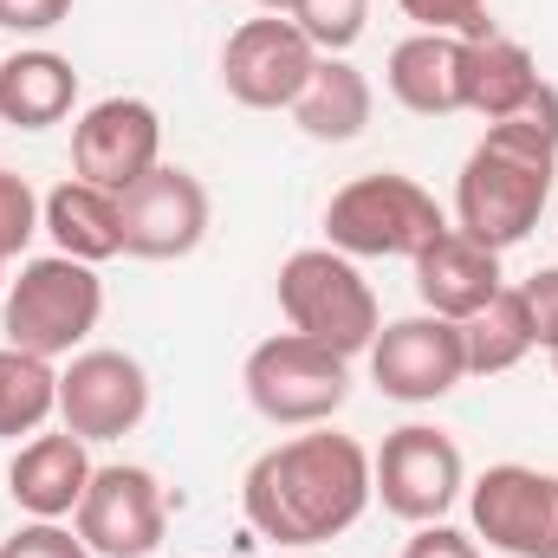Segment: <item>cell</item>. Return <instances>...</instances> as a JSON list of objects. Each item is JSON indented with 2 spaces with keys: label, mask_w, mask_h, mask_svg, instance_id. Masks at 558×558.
<instances>
[{
  "label": "cell",
  "mask_w": 558,
  "mask_h": 558,
  "mask_svg": "<svg viewBox=\"0 0 558 558\" xmlns=\"http://www.w3.org/2000/svg\"><path fill=\"white\" fill-rule=\"evenodd\" d=\"M39 228L52 234V247L59 254H72V260H85V267H98V260H111V254H124V228H118V195L111 189H98V182H59L46 202H39Z\"/></svg>",
  "instance_id": "21"
},
{
  "label": "cell",
  "mask_w": 558,
  "mask_h": 558,
  "mask_svg": "<svg viewBox=\"0 0 558 558\" xmlns=\"http://www.w3.org/2000/svg\"><path fill=\"white\" fill-rule=\"evenodd\" d=\"M312 65H318V46L286 13L234 26L228 46H221V85L247 111H292V98L305 92Z\"/></svg>",
  "instance_id": "11"
},
{
  "label": "cell",
  "mask_w": 558,
  "mask_h": 558,
  "mask_svg": "<svg viewBox=\"0 0 558 558\" xmlns=\"http://www.w3.org/2000/svg\"><path fill=\"white\" fill-rule=\"evenodd\" d=\"M318 52H344V46H357L364 39V20H371V0H292V13H286Z\"/></svg>",
  "instance_id": "24"
},
{
  "label": "cell",
  "mask_w": 558,
  "mask_h": 558,
  "mask_svg": "<svg viewBox=\"0 0 558 558\" xmlns=\"http://www.w3.org/2000/svg\"><path fill=\"white\" fill-rule=\"evenodd\" d=\"M553 371H558V351H553Z\"/></svg>",
  "instance_id": "32"
},
{
  "label": "cell",
  "mask_w": 558,
  "mask_h": 558,
  "mask_svg": "<svg viewBox=\"0 0 558 558\" xmlns=\"http://www.w3.org/2000/svg\"><path fill=\"white\" fill-rule=\"evenodd\" d=\"M162 162V118L143 98H105L72 124V169L78 182H98L124 195Z\"/></svg>",
  "instance_id": "14"
},
{
  "label": "cell",
  "mask_w": 558,
  "mask_h": 558,
  "mask_svg": "<svg viewBox=\"0 0 558 558\" xmlns=\"http://www.w3.org/2000/svg\"><path fill=\"white\" fill-rule=\"evenodd\" d=\"M46 416H59V371L33 351L0 344V441L39 435Z\"/></svg>",
  "instance_id": "23"
},
{
  "label": "cell",
  "mask_w": 558,
  "mask_h": 558,
  "mask_svg": "<svg viewBox=\"0 0 558 558\" xmlns=\"http://www.w3.org/2000/svg\"><path fill=\"white\" fill-rule=\"evenodd\" d=\"M558 175V85H539L513 118L487 124V137L468 149L461 175H454V228L494 254L520 247L546 202H553Z\"/></svg>",
  "instance_id": "2"
},
{
  "label": "cell",
  "mask_w": 558,
  "mask_h": 558,
  "mask_svg": "<svg viewBox=\"0 0 558 558\" xmlns=\"http://www.w3.org/2000/svg\"><path fill=\"white\" fill-rule=\"evenodd\" d=\"M500 286H507V279H500V254H494V247H481V241H468L461 228L435 234V241L416 254L422 312H441V318H454V325H461V318H474Z\"/></svg>",
  "instance_id": "16"
},
{
  "label": "cell",
  "mask_w": 558,
  "mask_h": 558,
  "mask_svg": "<svg viewBox=\"0 0 558 558\" xmlns=\"http://www.w3.org/2000/svg\"><path fill=\"white\" fill-rule=\"evenodd\" d=\"M33 234H39V195H33L26 175L0 169V267H7Z\"/></svg>",
  "instance_id": "26"
},
{
  "label": "cell",
  "mask_w": 558,
  "mask_h": 558,
  "mask_svg": "<svg viewBox=\"0 0 558 558\" xmlns=\"http://www.w3.org/2000/svg\"><path fill=\"white\" fill-rule=\"evenodd\" d=\"M371 111H377V92H371V78H364L344 52H318V65H312V78H305V92L292 98V124H299L312 143L364 137Z\"/></svg>",
  "instance_id": "18"
},
{
  "label": "cell",
  "mask_w": 558,
  "mask_h": 558,
  "mask_svg": "<svg viewBox=\"0 0 558 558\" xmlns=\"http://www.w3.org/2000/svg\"><path fill=\"white\" fill-rule=\"evenodd\" d=\"M403 558H481V546H474L468 533H454V526L428 520V526H416V539L403 546Z\"/></svg>",
  "instance_id": "29"
},
{
  "label": "cell",
  "mask_w": 558,
  "mask_h": 558,
  "mask_svg": "<svg viewBox=\"0 0 558 558\" xmlns=\"http://www.w3.org/2000/svg\"><path fill=\"white\" fill-rule=\"evenodd\" d=\"M461 338H468V377H500L513 371L539 338H533V312H526V292L520 286H500L474 318H461Z\"/></svg>",
  "instance_id": "22"
},
{
  "label": "cell",
  "mask_w": 558,
  "mask_h": 558,
  "mask_svg": "<svg viewBox=\"0 0 558 558\" xmlns=\"http://www.w3.org/2000/svg\"><path fill=\"white\" fill-rule=\"evenodd\" d=\"M461 377H468V338L441 312L397 318L371 344V384L390 403H441Z\"/></svg>",
  "instance_id": "10"
},
{
  "label": "cell",
  "mask_w": 558,
  "mask_h": 558,
  "mask_svg": "<svg viewBox=\"0 0 558 558\" xmlns=\"http://www.w3.org/2000/svg\"><path fill=\"white\" fill-rule=\"evenodd\" d=\"M247 526L274 546H325L351 533L371 507V454L338 428H305L267 448L241 481Z\"/></svg>",
  "instance_id": "1"
},
{
  "label": "cell",
  "mask_w": 558,
  "mask_h": 558,
  "mask_svg": "<svg viewBox=\"0 0 558 558\" xmlns=\"http://www.w3.org/2000/svg\"><path fill=\"white\" fill-rule=\"evenodd\" d=\"M474 533L507 558H558V474L500 461L468 487Z\"/></svg>",
  "instance_id": "9"
},
{
  "label": "cell",
  "mask_w": 558,
  "mask_h": 558,
  "mask_svg": "<svg viewBox=\"0 0 558 558\" xmlns=\"http://www.w3.org/2000/svg\"><path fill=\"white\" fill-rule=\"evenodd\" d=\"M85 487H92V454H85V441H78L72 428L33 435V441L13 454V468H7V494H13V507L33 513V520H65V513H78Z\"/></svg>",
  "instance_id": "15"
},
{
  "label": "cell",
  "mask_w": 558,
  "mask_h": 558,
  "mask_svg": "<svg viewBox=\"0 0 558 558\" xmlns=\"http://www.w3.org/2000/svg\"><path fill=\"white\" fill-rule=\"evenodd\" d=\"M461 59H468V39H448V33H410L403 46H390V98L416 118H454L461 111Z\"/></svg>",
  "instance_id": "17"
},
{
  "label": "cell",
  "mask_w": 558,
  "mask_h": 558,
  "mask_svg": "<svg viewBox=\"0 0 558 558\" xmlns=\"http://www.w3.org/2000/svg\"><path fill=\"white\" fill-rule=\"evenodd\" d=\"M98 312H105V279L72 254H46V260H26L20 279L7 286L0 331L13 351H33L52 364V357H72L98 331Z\"/></svg>",
  "instance_id": "4"
},
{
  "label": "cell",
  "mask_w": 558,
  "mask_h": 558,
  "mask_svg": "<svg viewBox=\"0 0 558 558\" xmlns=\"http://www.w3.org/2000/svg\"><path fill=\"white\" fill-rule=\"evenodd\" d=\"M241 384H247V403L274 428H318L351 397V357H338L331 344H318L305 331H279L247 351Z\"/></svg>",
  "instance_id": "6"
},
{
  "label": "cell",
  "mask_w": 558,
  "mask_h": 558,
  "mask_svg": "<svg viewBox=\"0 0 558 558\" xmlns=\"http://www.w3.org/2000/svg\"><path fill=\"white\" fill-rule=\"evenodd\" d=\"M118 228H124L131 260H182L208 234V189L189 169L156 162L143 182L118 195Z\"/></svg>",
  "instance_id": "12"
},
{
  "label": "cell",
  "mask_w": 558,
  "mask_h": 558,
  "mask_svg": "<svg viewBox=\"0 0 558 558\" xmlns=\"http://www.w3.org/2000/svg\"><path fill=\"white\" fill-rule=\"evenodd\" d=\"M72 533L92 546V558H149L169 533V500L162 481L137 461L92 468V487L72 513Z\"/></svg>",
  "instance_id": "8"
},
{
  "label": "cell",
  "mask_w": 558,
  "mask_h": 558,
  "mask_svg": "<svg viewBox=\"0 0 558 558\" xmlns=\"http://www.w3.org/2000/svg\"><path fill=\"white\" fill-rule=\"evenodd\" d=\"M397 7L416 20V33H448V39H481V33H494L487 0H397Z\"/></svg>",
  "instance_id": "25"
},
{
  "label": "cell",
  "mask_w": 558,
  "mask_h": 558,
  "mask_svg": "<svg viewBox=\"0 0 558 558\" xmlns=\"http://www.w3.org/2000/svg\"><path fill=\"white\" fill-rule=\"evenodd\" d=\"M78 105V72L65 52H13L0 59V124L13 131H46V124H65Z\"/></svg>",
  "instance_id": "20"
},
{
  "label": "cell",
  "mask_w": 558,
  "mask_h": 558,
  "mask_svg": "<svg viewBox=\"0 0 558 558\" xmlns=\"http://www.w3.org/2000/svg\"><path fill=\"white\" fill-rule=\"evenodd\" d=\"M468 487V461L454 448L448 428H428V422H403L397 435H384V448L371 454V494L410 520V526H428L441 520Z\"/></svg>",
  "instance_id": "7"
},
{
  "label": "cell",
  "mask_w": 558,
  "mask_h": 558,
  "mask_svg": "<svg viewBox=\"0 0 558 558\" xmlns=\"http://www.w3.org/2000/svg\"><path fill=\"white\" fill-rule=\"evenodd\" d=\"M435 234H448L435 195L397 169L344 182L325 208V247H338L351 260H416Z\"/></svg>",
  "instance_id": "3"
},
{
  "label": "cell",
  "mask_w": 558,
  "mask_h": 558,
  "mask_svg": "<svg viewBox=\"0 0 558 558\" xmlns=\"http://www.w3.org/2000/svg\"><path fill=\"white\" fill-rule=\"evenodd\" d=\"M72 13V0H0V26L7 33H46Z\"/></svg>",
  "instance_id": "30"
},
{
  "label": "cell",
  "mask_w": 558,
  "mask_h": 558,
  "mask_svg": "<svg viewBox=\"0 0 558 558\" xmlns=\"http://www.w3.org/2000/svg\"><path fill=\"white\" fill-rule=\"evenodd\" d=\"M0 558H92V546L78 533H65L59 520H33L0 546Z\"/></svg>",
  "instance_id": "27"
},
{
  "label": "cell",
  "mask_w": 558,
  "mask_h": 558,
  "mask_svg": "<svg viewBox=\"0 0 558 558\" xmlns=\"http://www.w3.org/2000/svg\"><path fill=\"white\" fill-rule=\"evenodd\" d=\"M260 7H267V13H292V0H260Z\"/></svg>",
  "instance_id": "31"
},
{
  "label": "cell",
  "mask_w": 558,
  "mask_h": 558,
  "mask_svg": "<svg viewBox=\"0 0 558 558\" xmlns=\"http://www.w3.org/2000/svg\"><path fill=\"white\" fill-rule=\"evenodd\" d=\"M539 85H546V78H539V59H533L520 39H500V33L468 39V59H461V111L500 124V118H513Z\"/></svg>",
  "instance_id": "19"
},
{
  "label": "cell",
  "mask_w": 558,
  "mask_h": 558,
  "mask_svg": "<svg viewBox=\"0 0 558 558\" xmlns=\"http://www.w3.org/2000/svg\"><path fill=\"white\" fill-rule=\"evenodd\" d=\"M279 312H286L292 331L331 344L338 357L371 351L377 331H384L371 279L357 274L351 254H338V247H299V254H286V267H279Z\"/></svg>",
  "instance_id": "5"
},
{
  "label": "cell",
  "mask_w": 558,
  "mask_h": 558,
  "mask_svg": "<svg viewBox=\"0 0 558 558\" xmlns=\"http://www.w3.org/2000/svg\"><path fill=\"white\" fill-rule=\"evenodd\" d=\"M520 292H526V312H533V338L546 351H558V267L520 279Z\"/></svg>",
  "instance_id": "28"
},
{
  "label": "cell",
  "mask_w": 558,
  "mask_h": 558,
  "mask_svg": "<svg viewBox=\"0 0 558 558\" xmlns=\"http://www.w3.org/2000/svg\"><path fill=\"white\" fill-rule=\"evenodd\" d=\"M149 416V377L131 351H72L59 371V422L78 441H118Z\"/></svg>",
  "instance_id": "13"
}]
</instances>
